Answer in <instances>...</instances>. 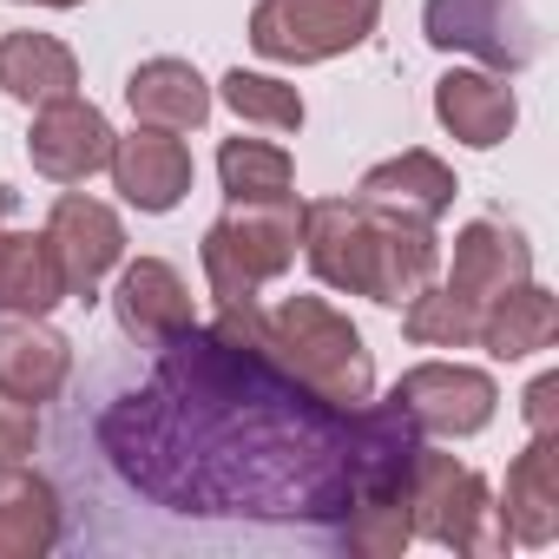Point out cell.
<instances>
[{
	"instance_id": "obj_6",
	"label": "cell",
	"mask_w": 559,
	"mask_h": 559,
	"mask_svg": "<svg viewBox=\"0 0 559 559\" xmlns=\"http://www.w3.org/2000/svg\"><path fill=\"white\" fill-rule=\"evenodd\" d=\"M421 27L441 53H474L487 73H520L539 53L526 0H428Z\"/></svg>"
},
{
	"instance_id": "obj_3",
	"label": "cell",
	"mask_w": 559,
	"mask_h": 559,
	"mask_svg": "<svg viewBox=\"0 0 559 559\" xmlns=\"http://www.w3.org/2000/svg\"><path fill=\"white\" fill-rule=\"evenodd\" d=\"M297 237H304L297 191L270 204H230L204 230V276H211L217 310H250L270 276H284L297 263Z\"/></svg>"
},
{
	"instance_id": "obj_25",
	"label": "cell",
	"mask_w": 559,
	"mask_h": 559,
	"mask_svg": "<svg viewBox=\"0 0 559 559\" xmlns=\"http://www.w3.org/2000/svg\"><path fill=\"white\" fill-rule=\"evenodd\" d=\"M224 106L250 126H270V132H304V93L270 80V73H224Z\"/></svg>"
},
{
	"instance_id": "obj_21",
	"label": "cell",
	"mask_w": 559,
	"mask_h": 559,
	"mask_svg": "<svg viewBox=\"0 0 559 559\" xmlns=\"http://www.w3.org/2000/svg\"><path fill=\"white\" fill-rule=\"evenodd\" d=\"M60 539V493L27 474V467H0V559H40Z\"/></svg>"
},
{
	"instance_id": "obj_1",
	"label": "cell",
	"mask_w": 559,
	"mask_h": 559,
	"mask_svg": "<svg viewBox=\"0 0 559 559\" xmlns=\"http://www.w3.org/2000/svg\"><path fill=\"white\" fill-rule=\"evenodd\" d=\"M304 257L330 290L369 297V304H408L421 284H435L441 270V243L435 224L395 217V211H369L356 198H323L304 204Z\"/></svg>"
},
{
	"instance_id": "obj_17",
	"label": "cell",
	"mask_w": 559,
	"mask_h": 559,
	"mask_svg": "<svg viewBox=\"0 0 559 559\" xmlns=\"http://www.w3.org/2000/svg\"><path fill=\"white\" fill-rule=\"evenodd\" d=\"M126 106L139 126H158V132H191L211 119V86L191 60H145L132 67L126 80Z\"/></svg>"
},
{
	"instance_id": "obj_2",
	"label": "cell",
	"mask_w": 559,
	"mask_h": 559,
	"mask_svg": "<svg viewBox=\"0 0 559 559\" xmlns=\"http://www.w3.org/2000/svg\"><path fill=\"white\" fill-rule=\"evenodd\" d=\"M270 356L330 408H362L376 395V362L362 349V330L343 310H330L323 297H284L276 304Z\"/></svg>"
},
{
	"instance_id": "obj_4",
	"label": "cell",
	"mask_w": 559,
	"mask_h": 559,
	"mask_svg": "<svg viewBox=\"0 0 559 559\" xmlns=\"http://www.w3.org/2000/svg\"><path fill=\"white\" fill-rule=\"evenodd\" d=\"M382 21V0H257L250 47L284 67H317L362 47Z\"/></svg>"
},
{
	"instance_id": "obj_23",
	"label": "cell",
	"mask_w": 559,
	"mask_h": 559,
	"mask_svg": "<svg viewBox=\"0 0 559 559\" xmlns=\"http://www.w3.org/2000/svg\"><path fill=\"white\" fill-rule=\"evenodd\" d=\"M217 178H224L230 204H270V198H290L297 165H290L284 145H270V139H224Z\"/></svg>"
},
{
	"instance_id": "obj_26",
	"label": "cell",
	"mask_w": 559,
	"mask_h": 559,
	"mask_svg": "<svg viewBox=\"0 0 559 559\" xmlns=\"http://www.w3.org/2000/svg\"><path fill=\"white\" fill-rule=\"evenodd\" d=\"M40 441V408L21 395H0V467H27Z\"/></svg>"
},
{
	"instance_id": "obj_11",
	"label": "cell",
	"mask_w": 559,
	"mask_h": 559,
	"mask_svg": "<svg viewBox=\"0 0 559 559\" xmlns=\"http://www.w3.org/2000/svg\"><path fill=\"white\" fill-rule=\"evenodd\" d=\"M112 185L126 191V204L139 211H178L185 191H191V145L178 132H158V126H139L132 139H112Z\"/></svg>"
},
{
	"instance_id": "obj_20",
	"label": "cell",
	"mask_w": 559,
	"mask_h": 559,
	"mask_svg": "<svg viewBox=\"0 0 559 559\" xmlns=\"http://www.w3.org/2000/svg\"><path fill=\"white\" fill-rule=\"evenodd\" d=\"M53 304H67V276L47 230H0V310L47 317Z\"/></svg>"
},
{
	"instance_id": "obj_9",
	"label": "cell",
	"mask_w": 559,
	"mask_h": 559,
	"mask_svg": "<svg viewBox=\"0 0 559 559\" xmlns=\"http://www.w3.org/2000/svg\"><path fill=\"white\" fill-rule=\"evenodd\" d=\"M27 158L40 178L53 185H86L93 171H106L112 158V126L93 99L67 93L53 106H34V132H27Z\"/></svg>"
},
{
	"instance_id": "obj_7",
	"label": "cell",
	"mask_w": 559,
	"mask_h": 559,
	"mask_svg": "<svg viewBox=\"0 0 559 559\" xmlns=\"http://www.w3.org/2000/svg\"><path fill=\"white\" fill-rule=\"evenodd\" d=\"M421 435H480L487 421H493V402H500V389H493V376L487 369H467V362H421V369H408L402 382H395V395H389Z\"/></svg>"
},
{
	"instance_id": "obj_15",
	"label": "cell",
	"mask_w": 559,
	"mask_h": 559,
	"mask_svg": "<svg viewBox=\"0 0 559 559\" xmlns=\"http://www.w3.org/2000/svg\"><path fill=\"white\" fill-rule=\"evenodd\" d=\"M500 533L520 546H552V533H559V435H533L526 454L507 467Z\"/></svg>"
},
{
	"instance_id": "obj_8",
	"label": "cell",
	"mask_w": 559,
	"mask_h": 559,
	"mask_svg": "<svg viewBox=\"0 0 559 559\" xmlns=\"http://www.w3.org/2000/svg\"><path fill=\"white\" fill-rule=\"evenodd\" d=\"M47 243L60 257V276H67V297L73 304H93L99 284H106V270L126 263V224L112 217V204L99 198H80L67 191L47 217Z\"/></svg>"
},
{
	"instance_id": "obj_28",
	"label": "cell",
	"mask_w": 559,
	"mask_h": 559,
	"mask_svg": "<svg viewBox=\"0 0 559 559\" xmlns=\"http://www.w3.org/2000/svg\"><path fill=\"white\" fill-rule=\"evenodd\" d=\"M34 8H80V0H34Z\"/></svg>"
},
{
	"instance_id": "obj_19",
	"label": "cell",
	"mask_w": 559,
	"mask_h": 559,
	"mask_svg": "<svg viewBox=\"0 0 559 559\" xmlns=\"http://www.w3.org/2000/svg\"><path fill=\"white\" fill-rule=\"evenodd\" d=\"M0 93L21 106H53L80 93V60L53 34H8L0 40Z\"/></svg>"
},
{
	"instance_id": "obj_16",
	"label": "cell",
	"mask_w": 559,
	"mask_h": 559,
	"mask_svg": "<svg viewBox=\"0 0 559 559\" xmlns=\"http://www.w3.org/2000/svg\"><path fill=\"white\" fill-rule=\"evenodd\" d=\"M454 191H461V185H454V171H448L435 152H402V158L362 171L356 204H369V211H395V217H415V224H435V217L454 204Z\"/></svg>"
},
{
	"instance_id": "obj_10",
	"label": "cell",
	"mask_w": 559,
	"mask_h": 559,
	"mask_svg": "<svg viewBox=\"0 0 559 559\" xmlns=\"http://www.w3.org/2000/svg\"><path fill=\"white\" fill-rule=\"evenodd\" d=\"M112 310H119V330L145 349H165L178 343L198 310H191V290H185V276L165 263V257H139L119 270V290H112Z\"/></svg>"
},
{
	"instance_id": "obj_14",
	"label": "cell",
	"mask_w": 559,
	"mask_h": 559,
	"mask_svg": "<svg viewBox=\"0 0 559 559\" xmlns=\"http://www.w3.org/2000/svg\"><path fill=\"white\" fill-rule=\"evenodd\" d=\"M533 276V250L513 224H493V217H474L461 237H454V276L448 290H461L467 304H493L500 290L526 284Z\"/></svg>"
},
{
	"instance_id": "obj_18",
	"label": "cell",
	"mask_w": 559,
	"mask_h": 559,
	"mask_svg": "<svg viewBox=\"0 0 559 559\" xmlns=\"http://www.w3.org/2000/svg\"><path fill=\"white\" fill-rule=\"evenodd\" d=\"M552 336H559V297L539 290L533 276H526V284H513V290H500L493 304H480V349L493 362L539 356Z\"/></svg>"
},
{
	"instance_id": "obj_5",
	"label": "cell",
	"mask_w": 559,
	"mask_h": 559,
	"mask_svg": "<svg viewBox=\"0 0 559 559\" xmlns=\"http://www.w3.org/2000/svg\"><path fill=\"white\" fill-rule=\"evenodd\" d=\"M487 513H493V500H487V480L474 467H461L441 448H415V461H408V520H415L421 539L454 546V552H493L507 539L487 533Z\"/></svg>"
},
{
	"instance_id": "obj_13",
	"label": "cell",
	"mask_w": 559,
	"mask_h": 559,
	"mask_svg": "<svg viewBox=\"0 0 559 559\" xmlns=\"http://www.w3.org/2000/svg\"><path fill=\"white\" fill-rule=\"evenodd\" d=\"M73 349L60 330H47V317H0V395H21V402H53L67 389Z\"/></svg>"
},
{
	"instance_id": "obj_12",
	"label": "cell",
	"mask_w": 559,
	"mask_h": 559,
	"mask_svg": "<svg viewBox=\"0 0 559 559\" xmlns=\"http://www.w3.org/2000/svg\"><path fill=\"white\" fill-rule=\"evenodd\" d=\"M435 119H441L461 145L493 152V145L513 132L520 99H513L507 73H487V67H454V73L435 86Z\"/></svg>"
},
{
	"instance_id": "obj_22",
	"label": "cell",
	"mask_w": 559,
	"mask_h": 559,
	"mask_svg": "<svg viewBox=\"0 0 559 559\" xmlns=\"http://www.w3.org/2000/svg\"><path fill=\"white\" fill-rule=\"evenodd\" d=\"M343 513H349V520H343V546H349L356 559H395V552L415 539L408 480H402V487H362V493H349Z\"/></svg>"
},
{
	"instance_id": "obj_27",
	"label": "cell",
	"mask_w": 559,
	"mask_h": 559,
	"mask_svg": "<svg viewBox=\"0 0 559 559\" xmlns=\"http://www.w3.org/2000/svg\"><path fill=\"white\" fill-rule=\"evenodd\" d=\"M526 428L533 435H559V376H539L526 389Z\"/></svg>"
},
{
	"instance_id": "obj_24",
	"label": "cell",
	"mask_w": 559,
	"mask_h": 559,
	"mask_svg": "<svg viewBox=\"0 0 559 559\" xmlns=\"http://www.w3.org/2000/svg\"><path fill=\"white\" fill-rule=\"evenodd\" d=\"M402 330L415 349H474L480 343V304H467L448 284H421L402 310Z\"/></svg>"
}]
</instances>
